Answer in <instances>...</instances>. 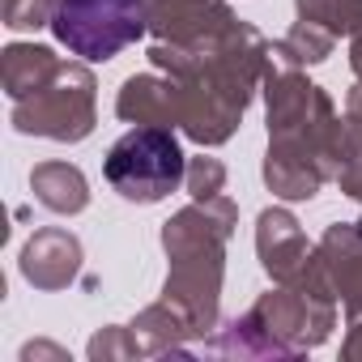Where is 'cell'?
<instances>
[{"label": "cell", "mask_w": 362, "mask_h": 362, "mask_svg": "<svg viewBox=\"0 0 362 362\" xmlns=\"http://www.w3.org/2000/svg\"><path fill=\"white\" fill-rule=\"evenodd\" d=\"M35 192L52 209H81L86 205V179L77 166H39L35 170Z\"/></svg>", "instance_id": "obj_3"}, {"label": "cell", "mask_w": 362, "mask_h": 362, "mask_svg": "<svg viewBox=\"0 0 362 362\" xmlns=\"http://www.w3.org/2000/svg\"><path fill=\"white\" fill-rule=\"evenodd\" d=\"M349 13H362V0H298V18L311 26H328V35L337 30H358V22Z\"/></svg>", "instance_id": "obj_4"}, {"label": "cell", "mask_w": 362, "mask_h": 362, "mask_svg": "<svg viewBox=\"0 0 362 362\" xmlns=\"http://www.w3.org/2000/svg\"><path fill=\"white\" fill-rule=\"evenodd\" d=\"M52 30L86 60H111L119 47L136 43L145 30L141 0H60Z\"/></svg>", "instance_id": "obj_2"}, {"label": "cell", "mask_w": 362, "mask_h": 362, "mask_svg": "<svg viewBox=\"0 0 362 362\" xmlns=\"http://www.w3.org/2000/svg\"><path fill=\"white\" fill-rule=\"evenodd\" d=\"M345 188H349V197L362 201V170H345Z\"/></svg>", "instance_id": "obj_5"}, {"label": "cell", "mask_w": 362, "mask_h": 362, "mask_svg": "<svg viewBox=\"0 0 362 362\" xmlns=\"http://www.w3.org/2000/svg\"><path fill=\"white\" fill-rule=\"evenodd\" d=\"M103 170H107V184L124 201L153 205L179 188V179H184V149H179L170 128L141 124L111 145Z\"/></svg>", "instance_id": "obj_1"}, {"label": "cell", "mask_w": 362, "mask_h": 362, "mask_svg": "<svg viewBox=\"0 0 362 362\" xmlns=\"http://www.w3.org/2000/svg\"><path fill=\"white\" fill-rule=\"evenodd\" d=\"M362 30V26H358ZM354 69H358V77H362V35H358V43H354Z\"/></svg>", "instance_id": "obj_6"}]
</instances>
